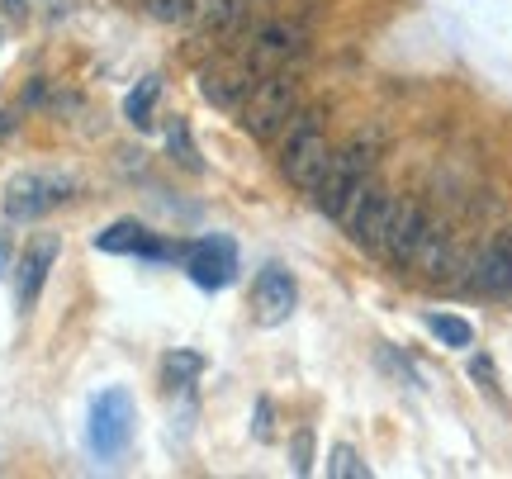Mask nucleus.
Masks as SVG:
<instances>
[{
    "label": "nucleus",
    "mask_w": 512,
    "mask_h": 479,
    "mask_svg": "<svg viewBox=\"0 0 512 479\" xmlns=\"http://www.w3.org/2000/svg\"><path fill=\"white\" fill-rule=\"evenodd\" d=\"M370 166H375V143L370 138H351L342 152H328L323 176L313 181V200L328 219H342L347 204L356 200V190L370 181Z\"/></svg>",
    "instance_id": "1"
},
{
    "label": "nucleus",
    "mask_w": 512,
    "mask_h": 479,
    "mask_svg": "<svg viewBox=\"0 0 512 479\" xmlns=\"http://www.w3.org/2000/svg\"><path fill=\"white\" fill-rule=\"evenodd\" d=\"M328 475H351V479H366L370 475V465L351 451L347 442L342 446H332V456H328Z\"/></svg>",
    "instance_id": "17"
},
{
    "label": "nucleus",
    "mask_w": 512,
    "mask_h": 479,
    "mask_svg": "<svg viewBox=\"0 0 512 479\" xmlns=\"http://www.w3.org/2000/svg\"><path fill=\"white\" fill-rule=\"evenodd\" d=\"M72 195V181L67 176H19L5 190V214L10 219H38Z\"/></svg>",
    "instance_id": "8"
},
{
    "label": "nucleus",
    "mask_w": 512,
    "mask_h": 479,
    "mask_svg": "<svg viewBox=\"0 0 512 479\" xmlns=\"http://www.w3.org/2000/svg\"><path fill=\"white\" fill-rule=\"evenodd\" d=\"M147 10H152V19L176 24V19H190V0H147Z\"/></svg>",
    "instance_id": "18"
},
{
    "label": "nucleus",
    "mask_w": 512,
    "mask_h": 479,
    "mask_svg": "<svg viewBox=\"0 0 512 479\" xmlns=\"http://www.w3.org/2000/svg\"><path fill=\"white\" fill-rule=\"evenodd\" d=\"M304 53V29L290 24V19H266V24H256L252 29V43H247V62L261 72H285L294 57Z\"/></svg>",
    "instance_id": "6"
},
{
    "label": "nucleus",
    "mask_w": 512,
    "mask_h": 479,
    "mask_svg": "<svg viewBox=\"0 0 512 479\" xmlns=\"http://www.w3.org/2000/svg\"><path fill=\"white\" fill-rule=\"evenodd\" d=\"M157 95H162V81H157V76H147L143 86H138V91L128 95V124H138V129H147V124H152V105H157Z\"/></svg>",
    "instance_id": "16"
},
{
    "label": "nucleus",
    "mask_w": 512,
    "mask_h": 479,
    "mask_svg": "<svg viewBox=\"0 0 512 479\" xmlns=\"http://www.w3.org/2000/svg\"><path fill=\"white\" fill-rule=\"evenodd\" d=\"M294 304H299V285H294L290 271H280V266H266L261 276H256V318L271 328V323H285L294 314Z\"/></svg>",
    "instance_id": "12"
},
{
    "label": "nucleus",
    "mask_w": 512,
    "mask_h": 479,
    "mask_svg": "<svg viewBox=\"0 0 512 479\" xmlns=\"http://www.w3.org/2000/svg\"><path fill=\"white\" fill-rule=\"evenodd\" d=\"M5 261H10V247H5V242H0V271H5Z\"/></svg>",
    "instance_id": "21"
},
{
    "label": "nucleus",
    "mask_w": 512,
    "mask_h": 479,
    "mask_svg": "<svg viewBox=\"0 0 512 479\" xmlns=\"http://www.w3.org/2000/svg\"><path fill=\"white\" fill-rule=\"evenodd\" d=\"M294 470H299V475L313 470V432H299V437H294Z\"/></svg>",
    "instance_id": "19"
},
{
    "label": "nucleus",
    "mask_w": 512,
    "mask_h": 479,
    "mask_svg": "<svg viewBox=\"0 0 512 479\" xmlns=\"http://www.w3.org/2000/svg\"><path fill=\"white\" fill-rule=\"evenodd\" d=\"M57 261V238H38L24 257H19V309H34L43 295V280Z\"/></svg>",
    "instance_id": "13"
},
{
    "label": "nucleus",
    "mask_w": 512,
    "mask_h": 479,
    "mask_svg": "<svg viewBox=\"0 0 512 479\" xmlns=\"http://www.w3.org/2000/svg\"><path fill=\"white\" fill-rule=\"evenodd\" d=\"M128 437H133V399L124 389H105L91 404V451L110 461L128 446Z\"/></svg>",
    "instance_id": "5"
},
{
    "label": "nucleus",
    "mask_w": 512,
    "mask_h": 479,
    "mask_svg": "<svg viewBox=\"0 0 512 479\" xmlns=\"http://www.w3.org/2000/svg\"><path fill=\"white\" fill-rule=\"evenodd\" d=\"M200 370H204V356H200V351H171V356L162 361V380L171 389H185L190 380H195V375H200Z\"/></svg>",
    "instance_id": "14"
},
{
    "label": "nucleus",
    "mask_w": 512,
    "mask_h": 479,
    "mask_svg": "<svg viewBox=\"0 0 512 479\" xmlns=\"http://www.w3.org/2000/svg\"><path fill=\"white\" fill-rule=\"evenodd\" d=\"M185 271L200 290H228L238 280V247L228 238H200L185 247Z\"/></svg>",
    "instance_id": "7"
},
{
    "label": "nucleus",
    "mask_w": 512,
    "mask_h": 479,
    "mask_svg": "<svg viewBox=\"0 0 512 479\" xmlns=\"http://www.w3.org/2000/svg\"><path fill=\"white\" fill-rule=\"evenodd\" d=\"M256 437H261V442H271V404H266V399L256 404Z\"/></svg>",
    "instance_id": "20"
},
{
    "label": "nucleus",
    "mask_w": 512,
    "mask_h": 479,
    "mask_svg": "<svg viewBox=\"0 0 512 479\" xmlns=\"http://www.w3.org/2000/svg\"><path fill=\"white\" fill-rule=\"evenodd\" d=\"M238 114H242V133H252V138H275L285 129L299 114V81L290 76V67L256 76L247 100L238 105Z\"/></svg>",
    "instance_id": "2"
},
{
    "label": "nucleus",
    "mask_w": 512,
    "mask_h": 479,
    "mask_svg": "<svg viewBox=\"0 0 512 479\" xmlns=\"http://www.w3.org/2000/svg\"><path fill=\"white\" fill-rule=\"evenodd\" d=\"M328 133L318 124V114H294L290 124V138L280 143V171H285V181L299 185V190H313V181L323 176V166H328Z\"/></svg>",
    "instance_id": "3"
},
{
    "label": "nucleus",
    "mask_w": 512,
    "mask_h": 479,
    "mask_svg": "<svg viewBox=\"0 0 512 479\" xmlns=\"http://www.w3.org/2000/svg\"><path fill=\"white\" fill-rule=\"evenodd\" d=\"M470 285L489 299H512V228L494 233L470 266Z\"/></svg>",
    "instance_id": "9"
},
{
    "label": "nucleus",
    "mask_w": 512,
    "mask_h": 479,
    "mask_svg": "<svg viewBox=\"0 0 512 479\" xmlns=\"http://www.w3.org/2000/svg\"><path fill=\"white\" fill-rule=\"evenodd\" d=\"M427 328H432V337H441L446 347H470V342H475V328L456 314H427Z\"/></svg>",
    "instance_id": "15"
},
{
    "label": "nucleus",
    "mask_w": 512,
    "mask_h": 479,
    "mask_svg": "<svg viewBox=\"0 0 512 479\" xmlns=\"http://www.w3.org/2000/svg\"><path fill=\"white\" fill-rule=\"evenodd\" d=\"M422 233H427V209L418 200H394V214H389V233H384V257L394 266H413L422 247Z\"/></svg>",
    "instance_id": "10"
},
{
    "label": "nucleus",
    "mask_w": 512,
    "mask_h": 479,
    "mask_svg": "<svg viewBox=\"0 0 512 479\" xmlns=\"http://www.w3.org/2000/svg\"><path fill=\"white\" fill-rule=\"evenodd\" d=\"M252 81H256V67L247 57H223V62H214V67L204 72L200 91H204V100H214L219 110H238L242 100H247V91H252Z\"/></svg>",
    "instance_id": "11"
},
{
    "label": "nucleus",
    "mask_w": 512,
    "mask_h": 479,
    "mask_svg": "<svg viewBox=\"0 0 512 479\" xmlns=\"http://www.w3.org/2000/svg\"><path fill=\"white\" fill-rule=\"evenodd\" d=\"M389 214H394V195H389V185L380 181H366L356 190V200L347 204V233L356 247H366V252H380L384 247V233H389Z\"/></svg>",
    "instance_id": "4"
}]
</instances>
